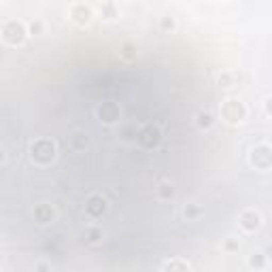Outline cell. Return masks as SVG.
Returning <instances> with one entry per match:
<instances>
[{
    "label": "cell",
    "mask_w": 272,
    "mask_h": 272,
    "mask_svg": "<svg viewBox=\"0 0 272 272\" xmlns=\"http://www.w3.org/2000/svg\"><path fill=\"white\" fill-rule=\"evenodd\" d=\"M30 156L32 160L41 164V166H47V164H51L57 156V147L51 138H39V140H34L32 147H30Z\"/></svg>",
    "instance_id": "6da1fadb"
},
{
    "label": "cell",
    "mask_w": 272,
    "mask_h": 272,
    "mask_svg": "<svg viewBox=\"0 0 272 272\" xmlns=\"http://www.w3.org/2000/svg\"><path fill=\"white\" fill-rule=\"evenodd\" d=\"M221 117H223V119H226L228 124L236 126V124L245 122V117H247V106H245L238 98H228L226 102L221 104Z\"/></svg>",
    "instance_id": "7a4b0ae2"
},
{
    "label": "cell",
    "mask_w": 272,
    "mask_h": 272,
    "mask_svg": "<svg viewBox=\"0 0 272 272\" xmlns=\"http://www.w3.org/2000/svg\"><path fill=\"white\" fill-rule=\"evenodd\" d=\"M26 37H28V30L17 19H11V21H7L3 26V39H5L7 45L17 47V45H21L23 41H26Z\"/></svg>",
    "instance_id": "3957f363"
},
{
    "label": "cell",
    "mask_w": 272,
    "mask_h": 272,
    "mask_svg": "<svg viewBox=\"0 0 272 272\" xmlns=\"http://www.w3.org/2000/svg\"><path fill=\"white\" fill-rule=\"evenodd\" d=\"M251 164L257 170H270L272 166V149L270 145H257L251 149Z\"/></svg>",
    "instance_id": "277c9868"
},
{
    "label": "cell",
    "mask_w": 272,
    "mask_h": 272,
    "mask_svg": "<svg viewBox=\"0 0 272 272\" xmlns=\"http://www.w3.org/2000/svg\"><path fill=\"white\" fill-rule=\"evenodd\" d=\"M160 140H162V132H160V128H156V126H145L143 130H138L136 132V143L140 147H145V149L158 147Z\"/></svg>",
    "instance_id": "5b68a950"
},
{
    "label": "cell",
    "mask_w": 272,
    "mask_h": 272,
    "mask_svg": "<svg viewBox=\"0 0 272 272\" xmlns=\"http://www.w3.org/2000/svg\"><path fill=\"white\" fill-rule=\"evenodd\" d=\"M119 115H122V111H119V104H117V102L106 100V102H102L98 106V117H100L102 124H109V126L117 124V122H119Z\"/></svg>",
    "instance_id": "8992f818"
},
{
    "label": "cell",
    "mask_w": 272,
    "mask_h": 272,
    "mask_svg": "<svg viewBox=\"0 0 272 272\" xmlns=\"http://www.w3.org/2000/svg\"><path fill=\"white\" fill-rule=\"evenodd\" d=\"M85 213L92 219H100L106 213V200L102 196H89L85 202Z\"/></svg>",
    "instance_id": "52a82bcc"
},
{
    "label": "cell",
    "mask_w": 272,
    "mask_h": 272,
    "mask_svg": "<svg viewBox=\"0 0 272 272\" xmlns=\"http://www.w3.org/2000/svg\"><path fill=\"white\" fill-rule=\"evenodd\" d=\"M70 17H73V21L77 23V26H87V23L92 21V7L79 3V5H73L70 7Z\"/></svg>",
    "instance_id": "ba28073f"
},
{
    "label": "cell",
    "mask_w": 272,
    "mask_h": 272,
    "mask_svg": "<svg viewBox=\"0 0 272 272\" xmlns=\"http://www.w3.org/2000/svg\"><path fill=\"white\" fill-rule=\"evenodd\" d=\"M238 223L245 232H255L262 226V217H259V213H255V210H243L238 217Z\"/></svg>",
    "instance_id": "9c48e42d"
},
{
    "label": "cell",
    "mask_w": 272,
    "mask_h": 272,
    "mask_svg": "<svg viewBox=\"0 0 272 272\" xmlns=\"http://www.w3.org/2000/svg\"><path fill=\"white\" fill-rule=\"evenodd\" d=\"M53 217H55V213H53V208L49 204H37V206H34V219H37L41 226L53 221Z\"/></svg>",
    "instance_id": "30bf717a"
},
{
    "label": "cell",
    "mask_w": 272,
    "mask_h": 272,
    "mask_svg": "<svg viewBox=\"0 0 272 272\" xmlns=\"http://www.w3.org/2000/svg\"><path fill=\"white\" fill-rule=\"evenodd\" d=\"M89 145V138L85 132H81V130H77V132L70 134V147H73L75 151H85Z\"/></svg>",
    "instance_id": "8fae6325"
},
{
    "label": "cell",
    "mask_w": 272,
    "mask_h": 272,
    "mask_svg": "<svg viewBox=\"0 0 272 272\" xmlns=\"http://www.w3.org/2000/svg\"><path fill=\"white\" fill-rule=\"evenodd\" d=\"M83 238H85V243H87V245H96V243H100V238H102V230H100V228H96V226L85 228Z\"/></svg>",
    "instance_id": "7c38bea8"
},
{
    "label": "cell",
    "mask_w": 272,
    "mask_h": 272,
    "mask_svg": "<svg viewBox=\"0 0 272 272\" xmlns=\"http://www.w3.org/2000/svg\"><path fill=\"white\" fill-rule=\"evenodd\" d=\"M164 272H189V266L181 259H170V262L164 266Z\"/></svg>",
    "instance_id": "4fadbf2b"
},
{
    "label": "cell",
    "mask_w": 272,
    "mask_h": 272,
    "mask_svg": "<svg viewBox=\"0 0 272 272\" xmlns=\"http://www.w3.org/2000/svg\"><path fill=\"white\" fill-rule=\"evenodd\" d=\"M213 124H215V117H213L208 111L198 113V128H200V130H208Z\"/></svg>",
    "instance_id": "5bb4252c"
},
{
    "label": "cell",
    "mask_w": 272,
    "mask_h": 272,
    "mask_svg": "<svg viewBox=\"0 0 272 272\" xmlns=\"http://www.w3.org/2000/svg\"><path fill=\"white\" fill-rule=\"evenodd\" d=\"M249 266L255 268V270H262V268L266 266V255H264V253H253V255L249 257Z\"/></svg>",
    "instance_id": "9a60e30c"
},
{
    "label": "cell",
    "mask_w": 272,
    "mask_h": 272,
    "mask_svg": "<svg viewBox=\"0 0 272 272\" xmlns=\"http://www.w3.org/2000/svg\"><path fill=\"white\" fill-rule=\"evenodd\" d=\"M119 136L126 140V143H132V140H136V128L134 126H124Z\"/></svg>",
    "instance_id": "2e32d148"
},
{
    "label": "cell",
    "mask_w": 272,
    "mask_h": 272,
    "mask_svg": "<svg viewBox=\"0 0 272 272\" xmlns=\"http://www.w3.org/2000/svg\"><path fill=\"white\" fill-rule=\"evenodd\" d=\"M158 194H160L162 200H170V198L174 196V187H172L170 183H162L160 189H158Z\"/></svg>",
    "instance_id": "e0dca14e"
},
{
    "label": "cell",
    "mask_w": 272,
    "mask_h": 272,
    "mask_svg": "<svg viewBox=\"0 0 272 272\" xmlns=\"http://www.w3.org/2000/svg\"><path fill=\"white\" fill-rule=\"evenodd\" d=\"M100 11H102V13H104L106 17H109V19L117 15V9H115L113 3H102V5H100Z\"/></svg>",
    "instance_id": "ac0fdd59"
},
{
    "label": "cell",
    "mask_w": 272,
    "mask_h": 272,
    "mask_svg": "<svg viewBox=\"0 0 272 272\" xmlns=\"http://www.w3.org/2000/svg\"><path fill=\"white\" fill-rule=\"evenodd\" d=\"M122 55L126 57V60H132V57L136 55V49H134V45H132V43H126V45L122 47Z\"/></svg>",
    "instance_id": "d6986e66"
},
{
    "label": "cell",
    "mask_w": 272,
    "mask_h": 272,
    "mask_svg": "<svg viewBox=\"0 0 272 272\" xmlns=\"http://www.w3.org/2000/svg\"><path fill=\"white\" fill-rule=\"evenodd\" d=\"M183 213H185V217H187V219H196V217L200 215V206H196V204H187Z\"/></svg>",
    "instance_id": "ffe728a7"
},
{
    "label": "cell",
    "mask_w": 272,
    "mask_h": 272,
    "mask_svg": "<svg viewBox=\"0 0 272 272\" xmlns=\"http://www.w3.org/2000/svg\"><path fill=\"white\" fill-rule=\"evenodd\" d=\"M41 32H43V23H41L39 19L30 21V26H28V34H32V37H37V34H41Z\"/></svg>",
    "instance_id": "44dd1931"
},
{
    "label": "cell",
    "mask_w": 272,
    "mask_h": 272,
    "mask_svg": "<svg viewBox=\"0 0 272 272\" xmlns=\"http://www.w3.org/2000/svg\"><path fill=\"white\" fill-rule=\"evenodd\" d=\"M238 240H236V238H228L226 240V245H223V249H226L228 253H236V251H238Z\"/></svg>",
    "instance_id": "7402d4cb"
},
{
    "label": "cell",
    "mask_w": 272,
    "mask_h": 272,
    "mask_svg": "<svg viewBox=\"0 0 272 272\" xmlns=\"http://www.w3.org/2000/svg\"><path fill=\"white\" fill-rule=\"evenodd\" d=\"M162 28L164 30H174V19L172 17H162Z\"/></svg>",
    "instance_id": "603a6c76"
},
{
    "label": "cell",
    "mask_w": 272,
    "mask_h": 272,
    "mask_svg": "<svg viewBox=\"0 0 272 272\" xmlns=\"http://www.w3.org/2000/svg\"><path fill=\"white\" fill-rule=\"evenodd\" d=\"M219 83H221L223 87H228V85L232 83V77H230V75H221V77H219Z\"/></svg>",
    "instance_id": "cb8c5ba5"
},
{
    "label": "cell",
    "mask_w": 272,
    "mask_h": 272,
    "mask_svg": "<svg viewBox=\"0 0 272 272\" xmlns=\"http://www.w3.org/2000/svg\"><path fill=\"white\" fill-rule=\"evenodd\" d=\"M264 109H266V115L270 117V98H266V100H264Z\"/></svg>",
    "instance_id": "d4e9b609"
},
{
    "label": "cell",
    "mask_w": 272,
    "mask_h": 272,
    "mask_svg": "<svg viewBox=\"0 0 272 272\" xmlns=\"http://www.w3.org/2000/svg\"><path fill=\"white\" fill-rule=\"evenodd\" d=\"M37 272H49V268H47V264H39Z\"/></svg>",
    "instance_id": "484cf974"
},
{
    "label": "cell",
    "mask_w": 272,
    "mask_h": 272,
    "mask_svg": "<svg viewBox=\"0 0 272 272\" xmlns=\"http://www.w3.org/2000/svg\"><path fill=\"white\" fill-rule=\"evenodd\" d=\"M3 158H5V153H3V149H0V162H3Z\"/></svg>",
    "instance_id": "4316f807"
}]
</instances>
